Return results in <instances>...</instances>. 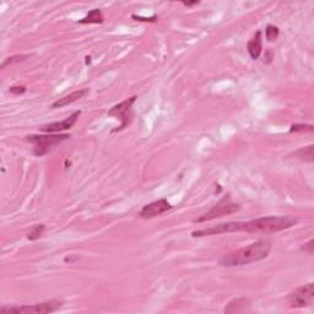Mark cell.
Segmentation results:
<instances>
[{"label":"cell","mask_w":314,"mask_h":314,"mask_svg":"<svg viewBox=\"0 0 314 314\" xmlns=\"http://www.w3.org/2000/svg\"><path fill=\"white\" fill-rule=\"evenodd\" d=\"M298 220L292 216H268L251 221H231L220 224L214 227L202 228L191 232V237H206V236L222 235V233L246 232L251 235H272L289 230L297 225Z\"/></svg>","instance_id":"obj_1"},{"label":"cell","mask_w":314,"mask_h":314,"mask_svg":"<svg viewBox=\"0 0 314 314\" xmlns=\"http://www.w3.org/2000/svg\"><path fill=\"white\" fill-rule=\"evenodd\" d=\"M271 248L272 243L270 241H258V242L251 243L247 247L241 248L238 251L227 254V255H224L220 260V264L222 266H242L256 263V261L268 258Z\"/></svg>","instance_id":"obj_2"},{"label":"cell","mask_w":314,"mask_h":314,"mask_svg":"<svg viewBox=\"0 0 314 314\" xmlns=\"http://www.w3.org/2000/svg\"><path fill=\"white\" fill-rule=\"evenodd\" d=\"M70 137L67 134H61V135H28L26 140L32 144H35V149H33V155L38 157H42L48 154L56 145L61 144V142L65 141Z\"/></svg>","instance_id":"obj_3"},{"label":"cell","mask_w":314,"mask_h":314,"mask_svg":"<svg viewBox=\"0 0 314 314\" xmlns=\"http://www.w3.org/2000/svg\"><path fill=\"white\" fill-rule=\"evenodd\" d=\"M63 302L62 301H48V302L37 303L31 306H17V307H2L0 310L1 314H47L54 313L61 310Z\"/></svg>","instance_id":"obj_4"},{"label":"cell","mask_w":314,"mask_h":314,"mask_svg":"<svg viewBox=\"0 0 314 314\" xmlns=\"http://www.w3.org/2000/svg\"><path fill=\"white\" fill-rule=\"evenodd\" d=\"M240 209V205L236 204V202H232L228 196H226V198L221 199V200L217 202L216 205H214L209 211H206L205 214H202L199 219H196L195 222L200 224V222L211 221V220L219 219V217L235 214V212H237Z\"/></svg>","instance_id":"obj_5"},{"label":"cell","mask_w":314,"mask_h":314,"mask_svg":"<svg viewBox=\"0 0 314 314\" xmlns=\"http://www.w3.org/2000/svg\"><path fill=\"white\" fill-rule=\"evenodd\" d=\"M314 302V284L310 282L307 285L297 287L287 296V303L292 308H305L312 306Z\"/></svg>","instance_id":"obj_6"},{"label":"cell","mask_w":314,"mask_h":314,"mask_svg":"<svg viewBox=\"0 0 314 314\" xmlns=\"http://www.w3.org/2000/svg\"><path fill=\"white\" fill-rule=\"evenodd\" d=\"M136 98H137L136 96H131V97L128 98V100L123 101V102L118 103V105L113 106V107L111 108L110 112H108V116L118 117V118H121V121H122L121 126H119L118 129H116L114 131L123 130V129L126 128V126H128L129 123H130V121H131V114H130L131 106L134 105V102L136 101Z\"/></svg>","instance_id":"obj_7"},{"label":"cell","mask_w":314,"mask_h":314,"mask_svg":"<svg viewBox=\"0 0 314 314\" xmlns=\"http://www.w3.org/2000/svg\"><path fill=\"white\" fill-rule=\"evenodd\" d=\"M172 209V205L170 204L166 199H160V200L152 201L150 204L145 205L139 212V216L141 219H152V217L160 216L165 214L166 211Z\"/></svg>","instance_id":"obj_8"},{"label":"cell","mask_w":314,"mask_h":314,"mask_svg":"<svg viewBox=\"0 0 314 314\" xmlns=\"http://www.w3.org/2000/svg\"><path fill=\"white\" fill-rule=\"evenodd\" d=\"M80 114H81V112H80V111H76V112L72 113L71 116L67 117V118L64 119V121L54 122V123L47 124V126L41 128V130L45 131V133H48V134L69 130V129H71L72 126H74V124L76 123V121H77V118L80 117Z\"/></svg>","instance_id":"obj_9"},{"label":"cell","mask_w":314,"mask_h":314,"mask_svg":"<svg viewBox=\"0 0 314 314\" xmlns=\"http://www.w3.org/2000/svg\"><path fill=\"white\" fill-rule=\"evenodd\" d=\"M87 92H89V90L87 89L74 91V92H71L70 95H66V96H64V97L58 98L57 101H54V102L52 103L51 108H62V107H65V106L71 105V103L76 102L77 100L84 97Z\"/></svg>","instance_id":"obj_10"},{"label":"cell","mask_w":314,"mask_h":314,"mask_svg":"<svg viewBox=\"0 0 314 314\" xmlns=\"http://www.w3.org/2000/svg\"><path fill=\"white\" fill-rule=\"evenodd\" d=\"M248 53L251 59L256 61L260 57L261 52H263V37H261V31H256L255 35L251 37L247 45Z\"/></svg>","instance_id":"obj_11"},{"label":"cell","mask_w":314,"mask_h":314,"mask_svg":"<svg viewBox=\"0 0 314 314\" xmlns=\"http://www.w3.org/2000/svg\"><path fill=\"white\" fill-rule=\"evenodd\" d=\"M249 301L246 298H236L231 301L225 308V313H241L248 312L249 311Z\"/></svg>","instance_id":"obj_12"},{"label":"cell","mask_w":314,"mask_h":314,"mask_svg":"<svg viewBox=\"0 0 314 314\" xmlns=\"http://www.w3.org/2000/svg\"><path fill=\"white\" fill-rule=\"evenodd\" d=\"M105 17H103L102 11L100 9H93L89 11V14L84 19L79 20V23L81 25H90V23H102Z\"/></svg>","instance_id":"obj_13"},{"label":"cell","mask_w":314,"mask_h":314,"mask_svg":"<svg viewBox=\"0 0 314 314\" xmlns=\"http://www.w3.org/2000/svg\"><path fill=\"white\" fill-rule=\"evenodd\" d=\"M314 146L313 145H308L306 147H301L297 151H295L293 156H296V158H300V160L305 161V162H313L314 160Z\"/></svg>","instance_id":"obj_14"},{"label":"cell","mask_w":314,"mask_h":314,"mask_svg":"<svg viewBox=\"0 0 314 314\" xmlns=\"http://www.w3.org/2000/svg\"><path fill=\"white\" fill-rule=\"evenodd\" d=\"M45 230H46V226L42 225V224L33 226L32 230H31L30 232H28L27 238H28V240H30V241H36V240H38V238H40L41 236L43 235V232H45Z\"/></svg>","instance_id":"obj_15"},{"label":"cell","mask_w":314,"mask_h":314,"mask_svg":"<svg viewBox=\"0 0 314 314\" xmlns=\"http://www.w3.org/2000/svg\"><path fill=\"white\" fill-rule=\"evenodd\" d=\"M279 35H280L279 27H276V26H274V25L266 26L265 36H266V40H268L269 42H274V41H276L277 37H279Z\"/></svg>","instance_id":"obj_16"},{"label":"cell","mask_w":314,"mask_h":314,"mask_svg":"<svg viewBox=\"0 0 314 314\" xmlns=\"http://www.w3.org/2000/svg\"><path fill=\"white\" fill-rule=\"evenodd\" d=\"M28 57L30 56H27V54H17V56H12V57H10V58H6L4 62H2L1 69H4V67H6L7 65H11V64H14V63H19V62L25 61V59H27Z\"/></svg>","instance_id":"obj_17"},{"label":"cell","mask_w":314,"mask_h":314,"mask_svg":"<svg viewBox=\"0 0 314 314\" xmlns=\"http://www.w3.org/2000/svg\"><path fill=\"white\" fill-rule=\"evenodd\" d=\"M290 131H291V133H293V131H295V133H298V131H301V133H306V131L312 133L313 126L312 124H293V126H291Z\"/></svg>","instance_id":"obj_18"},{"label":"cell","mask_w":314,"mask_h":314,"mask_svg":"<svg viewBox=\"0 0 314 314\" xmlns=\"http://www.w3.org/2000/svg\"><path fill=\"white\" fill-rule=\"evenodd\" d=\"M9 92L12 93V95H22V93L26 92V87L25 86H11L9 89Z\"/></svg>","instance_id":"obj_19"},{"label":"cell","mask_w":314,"mask_h":314,"mask_svg":"<svg viewBox=\"0 0 314 314\" xmlns=\"http://www.w3.org/2000/svg\"><path fill=\"white\" fill-rule=\"evenodd\" d=\"M314 241L313 240H311L310 242L308 243H306L305 245V247H302V249L305 251H308V253L310 254H313V251H314Z\"/></svg>","instance_id":"obj_20"},{"label":"cell","mask_w":314,"mask_h":314,"mask_svg":"<svg viewBox=\"0 0 314 314\" xmlns=\"http://www.w3.org/2000/svg\"><path fill=\"white\" fill-rule=\"evenodd\" d=\"M131 17L136 20V21H137V20H139V21H152V22H154V21H156V20H157V16L147 17V19H146V17H141V16H136V15H133V16H131Z\"/></svg>","instance_id":"obj_21"},{"label":"cell","mask_w":314,"mask_h":314,"mask_svg":"<svg viewBox=\"0 0 314 314\" xmlns=\"http://www.w3.org/2000/svg\"><path fill=\"white\" fill-rule=\"evenodd\" d=\"M182 4L187 7H191V6H195V5L199 4V1H182Z\"/></svg>","instance_id":"obj_22"}]
</instances>
